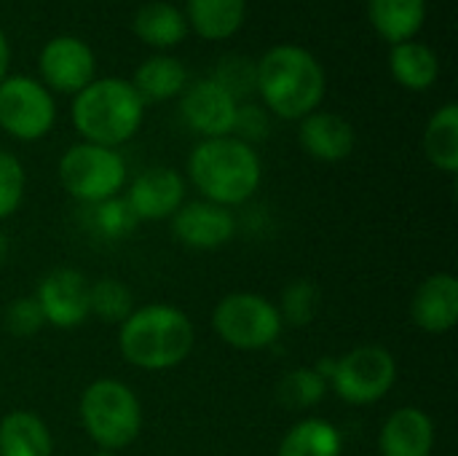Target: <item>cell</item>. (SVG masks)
<instances>
[{"instance_id": "1", "label": "cell", "mask_w": 458, "mask_h": 456, "mask_svg": "<svg viewBox=\"0 0 458 456\" xmlns=\"http://www.w3.org/2000/svg\"><path fill=\"white\" fill-rule=\"evenodd\" d=\"M196 331L185 312L172 304L137 306L118 325V349L140 371L177 368L193 349Z\"/></svg>"}, {"instance_id": "2", "label": "cell", "mask_w": 458, "mask_h": 456, "mask_svg": "<svg viewBox=\"0 0 458 456\" xmlns=\"http://www.w3.org/2000/svg\"><path fill=\"white\" fill-rule=\"evenodd\" d=\"M255 65L258 94L274 116L301 121L319 108L325 97V70L309 48L282 43L268 48Z\"/></svg>"}, {"instance_id": "3", "label": "cell", "mask_w": 458, "mask_h": 456, "mask_svg": "<svg viewBox=\"0 0 458 456\" xmlns=\"http://www.w3.org/2000/svg\"><path fill=\"white\" fill-rule=\"evenodd\" d=\"M188 175L207 202L231 210L244 204L258 191L263 167L252 145L228 134L201 140L188 159Z\"/></svg>"}, {"instance_id": "4", "label": "cell", "mask_w": 458, "mask_h": 456, "mask_svg": "<svg viewBox=\"0 0 458 456\" xmlns=\"http://www.w3.org/2000/svg\"><path fill=\"white\" fill-rule=\"evenodd\" d=\"M145 102L134 91L131 81L94 78L72 99V124L83 142L118 148L131 140L142 124Z\"/></svg>"}, {"instance_id": "5", "label": "cell", "mask_w": 458, "mask_h": 456, "mask_svg": "<svg viewBox=\"0 0 458 456\" xmlns=\"http://www.w3.org/2000/svg\"><path fill=\"white\" fill-rule=\"evenodd\" d=\"M81 425L102 452H121L140 438L142 406L129 384L97 379L81 395Z\"/></svg>"}, {"instance_id": "6", "label": "cell", "mask_w": 458, "mask_h": 456, "mask_svg": "<svg viewBox=\"0 0 458 456\" xmlns=\"http://www.w3.org/2000/svg\"><path fill=\"white\" fill-rule=\"evenodd\" d=\"M276 304L258 293H228L212 312V331L223 344L239 352H263L282 336Z\"/></svg>"}, {"instance_id": "7", "label": "cell", "mask_w": 458, "mask_h": 456, "mask_svg": "<svg viewBox=\"0 0 458 456\" xmlns=\"http://www.w3.org/2000/svg\"><path fill=\"white\" fill-rule=\"evenodd\" d=\"M59 183L72 199L97 204L118 196L126 183V161L115 148L78 142L59 159Z\"/></svg>"}, {"instance_id": "8", "label": "cell", "mask_w": 458, "mask_h": 456, "mask_svg": "<svg viewBox=\"0 0 458 456\" xmlns=\"http://www.w3.org/2000/svg\"><path fill=\"white\" fill-rule=\"evenodd\" d=\"M397 382V360L381 344H360L333 360L330 384L349 406H373L384 400Z\"/></svg>"}, {"instance_id": "9", "label": "cell", "mask_w": 458, "mask_h": 456, "mask_svg": "<svg viewBox=\"0 0 458 456\" xmlns=\"http://www.w3.org/2000/svg\"><path fill=\"white\" fill-rule=\"evenodd\" d=\"M56 105L51 91L27 75H5L0 81V129L16 140L32 142L51 132Z\"/></svg>"}, {"instance_id": "10", "label": "cell", "mask_w": 458, "mask_h": 456, "mask_svg": "<svg viewBox=\"0 0 458 456\" xmlns=\"http://www.w3.org/2000/svg\"><path fill=\"white\" fill-rule=\"evenodd\" d=\"M38 67L46 89H54L59 94H78L94 81L97 59L86 40L75 35H56L43 46Z\"/></svg>"}, {"instance_id": "11", "label": "cell", "mask_w": 458, "mask_h": 456, "mask_svg": "<svg viewBox=\"0 0 458 456\" xmlns=\"http://www.w3.org/2000/svg\"><path fill=\"white\" fill-rule=\"evenodd\" d=\"M89 280L78 269H54L48 271L38 290L35 301L46 317V325H54L59 331L78 328L89 320Z\"/></svg>"}, {"instance_id": "12", "label": "cell", "mask_w": 458, "mask_h": 456, "mask_svg": "<svg viewBox=\"0 0 458 456\" xmlns=\"http://www.w3.org/2000/svg\"><path fill=\"white\" fill-rule=\"evenodd\" d=\"M236 108L239 102L212 78H201L193 86L182 89L180 99V113L185 124L204 140L233 134Z\"/></svg>"}, {"instance_id": "13", "label": "cell", "mask_w": 458, "mask_h": 456, "mask_svg": "<svg viewBox=\"0 0 458 456\" xmlns=\"http://www.w3.org/2000/svg\"><path fill=\"white\" fill-rule=\"evenodd\" d=\"M172 237L191 250H217L236 234V218L228 207L199 199L185 202L172 218Z\"/></svg>"}, {"instance_id": "14", "label": "cell", "mask_w": 458, "mask_h": 456, "mask_svg": "<svg viewBox=\"0 0 458 456\" xmlns=\"http://www.w3.org/2000/svg\"><path fill=\"white\" fill-rule=\"evenodd\" d=\"M126 202L137 220H166L185 204V180L172 167H148L129 185Z\"/></svg>"}, {"instance_id": "15", "label": "cell", "mask_w": 458, "mask_h": 456, "mask_svg": "<svg viewBox=\"0 0 458 456\" xmlns=\"http://www.w3.org/2000/svg\"><path fill=\"white\" fill-rule=\"evenodd\" d=\"M413 323L429 333L443 336L451 333L458 320V280L451 271L429 274L413 293L411 301Z\"/></svg>"}, {"instance_id": "16", "label": "cell", "mask_w": 458, "mask_h": 456, "mask_svg": "<svg viewBox=\"0 0 458 456\" xmlns=\"http://www.w3.org/2000/svg\"><path fill=\"white\" fill-rule=\"evenodd\" d=\"M298 140H301V148L311 159L325 161V164H338L352 156L357 145V132L344 116L314 110L306 118H301Z\"/></svg>"}, {"instance_id": "17", "label": "cell", "mask_w": 458, "mask_h": 456, "mask_svg": "<svg viewBox=\"0 0 458 456\" xmlns=\"http://www.w3.org/2000/svg\"><path fill=\"white\" fill-rule=\"evenodd\" d=\"M381 456H432L435 422L416 406L397 409L381 427L378 435Z\"/></svg>"}, {"instance_id": "18", "label": "cell", "mask_w": 458, "mask_h": 456, "mask_svg": "<svg viewBox=\"0 0 458 456\" xmlns=\"http://www.w3.org/2000/svg\"><path fill=\"white\" fill-rule=\"evenodd\" d=\"M54 441L46 422L32 411H8L0 419V456H51Z\"/></svg>"}, {"instance_id": "19", "label": "cell", "mask_w": 458, "mask_h": 456, "mask_svg": "<svg viewBox=\"0 0 458 456\" xmlns=\"http://www.w3.org/2000/svg\"><path fill=\"white\" fill-rule=\"evenodd\" d=\"M368 16L376 32L394 43L413 40L427 19V0H368Z\"/></svg>"}, {"instance_id": "20", "label": "cell", "mask_w": 458, "mask_h": 456, "mask_svg": "<svg viewBox=\"0 0 458 456\" xmlns=\"http://www.w3.org/2000/svg\"><path fill=\"white\" fill-rule=\"evenodd\" d=\"M188 83V70L180 59L156 54L148 56L137 70H134V91L140 94L142 102H166L177 97Z\"/></svg>"}, {"instance_id": "21", "label": "cell", "mask_w": 458, "mask_h": 456, "mask_svg": "<svg viewBox=\"0 0 458 456\" xmlns=\"http://www.w3.org/2000/svg\"><path fill=\"white\" fill-rule=\"evenodd\" d=\"M131 27H134V35L153 48H172V46L182 43L188 35L185 13L177 5L164 3V0L145 3L137 11Z\"/></svg>"}, {"instance_id": "22", "label": "cell", "mask_w": 458, "mask_h": 456, "mask_svg": "<svg viewBox=\"0 0 458 456\" xmlns=\"http://www.w3.org/2000/svg\"><path fill=\"white\" fill-rule=\"evenodd\" d=\"M389 70L400 86L411 91H424L437 81L440 62H437V54L427 43L403 40V43H394L389 51Z\"/></svg>"}, {"instance_id": "23", "label": "cell", "mask_w": 458, "mask_h": 456, "mask_svg": "<svg viewBox=\"0 0 458 456\" xmlns=\"http://www.w3.org/2000/svg\"><path fill=\"white\" fill-rule=\"evenodd\" d=\"M247 0H188L185 19L207 40H225L244 24Z\"/></svg>"}, {"instance_id": "24", "label": "cell", "mask_w": 458, "mask_h": 456, "mask_svg": "<svg viewBox=\"0 0 458 456\" xmlns=\"http://www.w3.org/2000/svg\"><path fill=\"white\" fill-rule=\"evenodd\" d=\"M344 454V438L335 425L319 417L301 419L293 425L282 443L276 456H341Z\"/></svg>"}, {"instance_id": "25", "label": "cell", "mask_w": 458, "mask_h": 456, "mask_svg": "<svg viewBox=\"0 0 458 456\" xmlns=\"http://www.w3.org/2000/svg\"><path fill=\"white\" fill-rule=\"evenodd\" d=\"M424 153L440 172H458V108L454 102L443 105L427 124Z\"/></svg>"}, {"instance_id": "26", "label": "cell", "mask_w": 458, "mask_h": 456, "mask_svg": "<svg viewBox=\"0 0 458 456\" xmlns=\"http://www.w3.org/2000/svg\"><path fill=\"white\" fill-rule=\"evenodd\" d=\"M134 296L131 290L113 277H102L89 285V312L99 317L102 323L121 325L134 312Z\"/></svg>"}, {"instance_id": "27", "label": "cell", "mask_w": 458, "mask_h": 456, "mask_svg": "<svg viewBox=\"0 0 458 456\" xmlns=\"http://www.w3.org/2000/svg\"><path fill=\"white\" fill-rule=\"evenodd\" d=\"M322 306V290L314 280H295L282 290L279 298V317L282 325L290 328H309Z\"/></svg>"}, {"instance_id": "28", "label": "cell", "mask_w": 458, "mask_h": 456, "mask_svg": "<svg viewBox=\"0 0 458 456\" xmlns=\"http://www.w3.org/2000/svg\"><path fill=\"white\" fill-rule=\"evenodd\" d=\"M327 395V382L317 374V368H293L290 374L282 376L279 387H276V398L284 409L293 411H306L322 403V398Z\"/></svg>"}, {"instance_id": "29", "label": "cell", "mask_w": 458, "mask_h": 456, "mask_svg": "<svg viewBox=\"0 0 458 456\" xmlns=\"http://www.w3.org/2000/svg\"><path fill=\"white\" fill-rule=\"evenodd\" d=\"M89 212H91V226L99 237L105 239H123L134 231V226L140 223L137 215L131 212L129 202L126 199H105V202H97V204H86Z\"/></svg>"}, {"instance_id": "30", "label": "cell", "mask_w": 458, "mask_h": 456, "mask_svg": "<svg viewBox=\"0 0 458 456\" xmlns=\"http://www.w3.org/2000/svg\"><path fill=\"white\" fill-rule=\"evenodd\" d=\"M212 81H217L239 102V99L258 91V65L250 62L247 56L228 54V56H223L217 62V70H215Z\"/></svg>"}, {"instance_id": "31", "label": "cell", "mask_w": 458, "mask_h": 456, "mask_svg": "<svg viewBox=\"0 0 458 456\" xmlns=\"http://www.w3.org/2000/svg\"><path fill=\"white\" fill-rule=\"evenodd\" d=\"M24 188H27V175L21 161L13 153L0 151V220L11 218L19 210L24 199Z\"/></svg>"}, {"instance_id": "32", "label": "cell", "mask_w": 458, "mask_h": 456, "mask_svg": "<svg viewBox=\"0 0 458 456\" xmlns=\"http://www.w3.org/2000/svg\"><path fill=\"white\" fill-rule=\"evenodd\" d=\"M3 325L11 336L16 339H30L35 333H40L46 328V317L35 301V296H19L5 306L3 314Z\"/></svg>"}, {"instance_id": "33", "label": "cell", "mask_w": 458, "mask_h": 456, "mask_svg": "<svg viewBox=\"0 0 458 456\" xmlns=\"http://www.w3.org/2000/svg\"><path fill=\"white\" fill-rule=\"evenodd\" d=\"M268 116L263 108L258 105H239L236 108V121H233V132L242 142L252 145L255 140H263L268 134Z\"/></svg>"}, {"instance_id": "34", "label": "cell", "mask_w": 458, "mask_h": 456, "mask_svg": "<svg viewBox=\"0 0 458 456\" xmlns=\"http://www.w3.org/2000/svg\"><path fill=\"white\" fill-rule=\"evenodd\" d=\"M8 62H11V46H8V38H5L3 30H0V81H3L5 73H8Z\"/></svg>"}, {"instance_id": "35", "label": "cell", "mask_w": 458, "mask_h": 456, "mask_svg": "<svg viewBox=\"0 0 458 456\" xmlns=\"http://www.w3.org/2000/svg\"><path fill=\"white\" fill-rule=\"evenodd\" d=\"M5 250H8V239H5V234H3V228H0V261L5 258Z\"/></svg>"}, {"instance_id": "36", "label": "cell", "mask_w": 458, "mask_h": 456, "mask_svg": "<svg viewBox=\"0 0 458 456\" xmlns=\"http://www.w3.org/2000/svg\"><path fill=\"white\" fill-rule=\"evenodd\" d=\"M91 456H115V454H113V452H102V449H99L97 454H91Z\"/></svg>"}]
</instances>
